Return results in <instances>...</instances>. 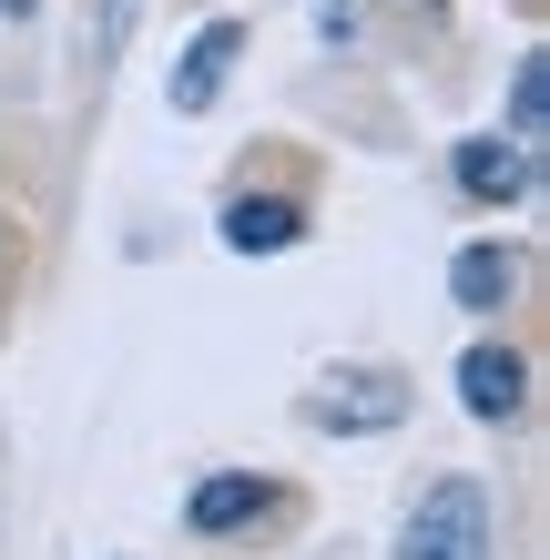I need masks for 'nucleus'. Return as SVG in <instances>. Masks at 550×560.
<instances>
[{
	"label": "nucleus",
	"mask_w": 550,
	"mask_h": 560,
	"mask_svg": "<svg viewBox=\"0 0 550 560\" xmlns=\"http://www.w3.org/2000/svg\"><path fill=\"white\" fill-rule=\"evenodd\" d=\"M398 560H500V520L479 479H429L398 530Z\"/></svg>",
	"instance_id": "f257e3e1"
},
{
	"label": "nucleus",
	"mask_w": 550,
	"mask_h": 560,
	"mask_svg": "<svg viewBox=\"0 0 550 560\" xmlns=\"http://www.w3.org/2000/svg\"><path fill=\"white\" fill-rule=\"evenodd\" d=\"M296 418L316 428V439H377V428L408 418V377L398 368H337L327 387H306Z\"/></svg>",
	"instance_id": "f03ea898"
},
{
	"label": "nucleus",
	"mask_w": 550,
	"mask_h": 560,
	"mask_svg": "<svg viewBox=\"0 0 550 560\" xmlns=\"http://www.w3.org/2000/svg\"><path fill=\"white\" fill-rule=\"evenodd\" d=\"M235 61H245V21H204V31L184 42V61H174L164 103H174V113H214V92L235 82Z\"/></svg>",
	"instance_id": "7ed1b4c3"
},
{
	"label": "nucleus",
	"mask_w": 550,
	"mask_h": 560,
	"mask_svg": "<svg viewBox=\"0 0 550 560\" xmlns=\"http://www.w3.org/2000/svg\"><path fill=\"white\" fill-rule=\"evenodd\" d=\"M266 510H276V489L255 479V469H214V479L184 500V530H194V540H235V530H255Z\"/></svg>",
	"instance_id": "20e7f679"
},
{
	"label": "nucleus",
	"mask_w": 550,
	"mask_h": 560,
	"mask_svg": "<svg viewBox=\"0 0 550 560\" xmlns=\"http://www.w3.org/2000/svg\"><path fill=\"white\" fill-rule=\"evenodd\" d=\"M448 174H459V194H469V205H520V194H530V143H490V133H469L459 153H448Z\"/></svg>",
	"instance_id": "39448f33"
},
{
	"label": "nucleus",
	"mask_w": 550,
	"mask_h": 560,
	"mask_svg": "<svg viewBox=\"0 0 550 560\" xmlns=\"http://www.w3.org/2000/svg\"><path fill=\"white\" fill-rule=\"evenodd\" d=\"M214 235L235 255H285V245H306V205H296V194H235Z\"/></svg>",
	"instance_id": "423d86ee"
},
{
	"label": "nucleus",
	"mask_w": 550,
	"mask_h": 560,
	"mask_svg": "<svg viewBox=\"0 0 550 560\" xmlns=\"http://www.w3.org/2000/svg\"><path fill=\"white\" fill-rule=\"evenodd\" d=\"M520 398H530V368H520V357H510V347H469L459 357V408L469 418H520Z\"/></svg>",
	"instance_id": "0eeeda50"
},
{
	"label": "nucleus",
	"mask_w": 550,
	"mask_h": 560,
	"mask_svg": "<svg viewBox=\"0 0 550 560\" xmlns=\"http://www.w3.org/2000/svg\"><path fill=\"white\" fill-rule=\"evenodd\" d=\"M510 295H520V255H510V245H459V255H448V306L500 316Z\"/></svg>",
	"instance_id": "6e6552de"
},
{
	"label": "nucleus",
	"mask_w": 550,
	"mask_h": 560,
	"mask_svg": "<svg viewBox=\"0 0 550 560\" xmlns=\"http://www.w3.org/2000/svg\"><path fill=\"white\" fill-rule=\"evenodd\" d=\"M540 113H550V51H520V72H510V143H540Z\"/></svg>",
	"instance_id": "1a4fd4ad"
},
{
	"label": "nucleus",
	"mask_w": 550,
	"mask_h": 560,
	"mask_svg": "<svg viewBox=\"0 0 550 560\" xmlns=\"http://www.w3.org/2000/svg\"><path fill=\"white\" fill-rule=\"evenodd\" d=\"M306 11H316V42H327V51H358L367 42V11H358V0H306Z\"/></svg>",
	"instance_id": "9d476101"
},
{
	"label": "nucleus",
	"mask_w": 550,
	"mask_h": 560,
	"mask_svg": "<svg viewBox=\"0 0 550 560\" xmlns=\"http://www.w3.org/2000/svg\"><path fill=\"white\" fill-rule=\"evenodd\" d=\"M408 11H418V21H438V11H448V0H408Z\"/></svg>",
	"instance_id": "9b49d317"
},
{
	"label": "nucleus",
	"mask_w": 550,
	"mask_h": 560,
	"mask_svg": "<svg viewBox=\"0 0 550 560\" xmlns=\"http://www.w3.org/2000/svg\"><path fill=\"white\" fill-rule=\"evenodd\" d=\"M0 21H31V0H0Z\"/></svg>",
	"instance_id": "f8f14e48"
}]
</instances>
